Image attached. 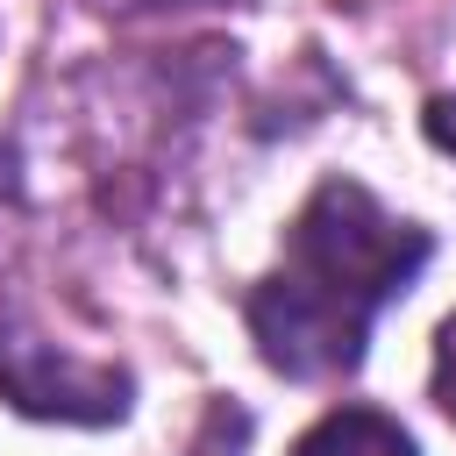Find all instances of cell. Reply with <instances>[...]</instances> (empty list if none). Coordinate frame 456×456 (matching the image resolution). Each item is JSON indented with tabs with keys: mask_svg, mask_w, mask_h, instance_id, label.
Masks as SVG:
<instances>
[{
	"mask_svg": "<svg viewBox=\"0 0 456 456\" xmlns=\"http://www.w3.org/2000/svg\"><path fill=\"white\" fill-rule=\"evenodd\" d=\"M428 228L385 214L356 178H328L285 228V264L249 292V335L285 378H342L363 363L370 321L428 264Z\"/></svg>",
	"mask_w": 456,
	"mask_h": 456,
	"instance_id": "6da1fadb",
	"label": "cell"
},
{
	"mask_svg": "<svg viewBox=\"0 0 456 456\" xmlns=\"http://www.w3.org/2000/svg\"><path fill=\"white\" fill-rule=\"evenodd\" d=\"M0 392L21 406V413H43V420H78V428H100V420H121L128 413V370L121 363H86L14 321H0Z\"/></svg>",
	"mask_w": 456,
	"mask_h": 456,
	"instance_id": "7a4b0ae2",
	"label": "cell"
},
{
	"mask_svg": "<svg viewBox=\"0 0 456 456\" xmlns=\"http://www.w3.org/2000/svg\"><path fill=\"white\" fill-rule=\"evenodd\" d=\"M292 456H420V449H413V435L392 413H378V406H335V413H321L292 442Z\"/></svg>",
	"mask_w": 456,
	"mask_h": 456,
	"instance_id": "3957f363",
	"label": "cell"
},
{
	"mask_svg": "<svg viewBox=\"0 0 456 456\" xmlns=\"http://www.w3.org/2000/svg\"><path fill=\"white\" fill-rule=\"evenodd\" d=\"M242 442H249V413L221 399V406L207 413V435H200V449H192V456H242Z\"/></svg>",
	"mask_w": 456,
	"mask_h": 456,
	"instance_id": "277c9868",
	"label": "cell"
},
{
	"mask_svg": "<svg viewBox=\"0 0 456 456\" xmlns=\"http://www.w3.org/2000/svg\"><path fill=\"white\" fill-rule=\"evenodd\" d=\"M435 406L456 420V314H449L442 335H435Z\"/></svg>",
	"mask_w": 456,
	"mask_h": 456,
	"instance_id": "5b68a950",
	"label": "cell"
},
{
	"mask_svg": "<svg viewBox=\"0 0 456 456\" xmlns=\"http://www.w3.org/2000/svg\"><path fill=\"white\" fill-rule=\"evenodd\" d=\"M428 135L442 150H456V100H428Z\"/></svg>",
	"mask_w": 456,
	"mask_h": 456,
	"instance_id": "8992f818",
	"label": "cell"
},
{
	"mask_svg": "<svg viewBox=\"0 0 456 456\" xmlns=\"http://www.w3.org/2000/svg\"><path fill=\"white\" fill-rule=\"evenodd\" d=\"M14 192H21V178H14V150H0V207H14Z\"/></svg>",
	"mask_w": 456,
	"mask_h": 456,
	"instance_id": "52a82bcc",
	"label": "cell"
},
{
	"mask_svg": "<svg viewBox=\"0 0 456 456\" xmlns=\"http://www.w3.org/2000/svg\"><path fill=\"white\" fill-rule=\"evenodd\" d=\"M128 7H192V0H128Z\"/></svg>",
	"mask_w": 456,
	"mask_h": 456,
	"instance_id": "ba28073f",
	"label": "cell"
}]
</instances>
